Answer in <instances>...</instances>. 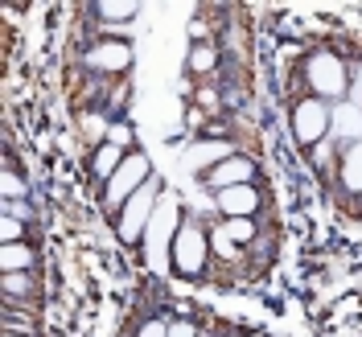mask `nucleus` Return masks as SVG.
I'll return each instance as SVG.
<instances>
[{"mask_svg":"<svg viewBox=\"0 0 362 337\" xmlns=\"http://www.w3.org/2000/svg\"><path fill=\"white\" fill-rule=\"evenodd\" d=\"M305 83L313 87V95L321 103L325 99H346L350 95V70H346V62H341L338 54L321 49V54H313L305 62Z\"/></svg>","mask_w":362,"mask_h":337,"instance_id":"nucleus-1","label":"nucleus"},{"mask_svg":"<svg viewBox=\"0 0 362 337\" xmlns=\"http://www.w3.org/2000/svg\"><path fill=\"white\" fill-rule=\"evenodd\" d=\"M157 202H160V198H157V177H148L132 198H128V202L119 206V223H115V230H119V239H124V243L144 239V230H148V223H153Z\"/></svg>","mask_w":362,"mask_h":337,"instance_id":"nucleus-2","label":"nucleus"},{"mask_svg":"<svg viewBox=\"0 0 362 337\" xmlns=\"http://www.w3.org/2000/svg\"><path fill=\"white\" fill-rule=\"evenodd\" d=\"M325 132H329V103H321V99H300L293 107V136L300 140V148L321 144Z\"/></svg>","mask_w":362,"mask_h":337,"instance_id":"nucleus-3","label":"nucleus"},{"mask_svg":"<svg viewBox=\"0 0 362 337\" xmlns=\"http://www.w3.org/2000/svg\"><path fill=\"white\" fill-rule=\"evenodd\" d=\"M206 255H210V247H206L202 226L181 223L177 239H173V268H177L181 276H198V271L206 268Z\"/></svg>","mask_w":362,"mask_h":337,"instance_id":"nucleus-4","label":"nucleus"},{"mask_svg":"<svg viewBox=\"0 0 362 337\" xmlns=\"http://www.w3.org/2000/svg\"><path fill=\"white\" fill-rule=\"evenodd\" d=\"M148 177H153V165H148V157H144V153L124 157V165L115 169V177L107 181V206H124Z\"/></svg>","mask_w":362,"mask_h":337,"instance_id":"nucleus-5","label":"nucleus"},{"mask_svg":"<svg viewBox=\"0 0 362 337\" xmlns=\"http://www.w3.org/2000/svg\"><path fill=\"white\" fill-rule=\"evenodd\" d=\"M181 230V210L173 202H157V210H153V223H148V230H144V239H148V251H153V264L160 268V251H165V243H173Z\"/></svg>","mask_w":362,"mask_h":337,"instance_id":"nucleus-6","label":"nucleus"},{"mask_svg":"<svg viewBox=\"0 0 362 337\" xmlns=\"http://www.w3.org/2000/svg\"><path fill=\"white\" fill-rule=\"evenodd\" d=\"M251 177H255V160L243 157V153H235L230 160H223V165H214L210 173H206V185L218 194V189H230V185H251Z\"/></svg>","mask_w":362,"mask_h":337,"instance_id":"nucleus-7","label":"nucleus"},{"mask_svg":"<svg viewBox=\"0 0 362 337\" xmlns=\"http://www.w3.org/2000/svg\"><path fill=\"white\" fill-rule=\"evenodd\" d=\"M214 206L223 210L226 218H251L255 206H259V194H255V185H230V189L214 194Z\"/></svg>","mask_w":362,"mask_h":337,"instance_id":"nucleus-8","label":"nucleus"},{"mask_svg":"<svg viewBox=\"0 0 362 337\" xmlns=\"http://www.w3.org/2000/svg\"><path fill=\"white\" fill-rule=\"evenodd\" d=\"M235 157V144L230 140H198L189 153H185V160L194 165V169H214V165H223V160H230Z\"/></svg>","mask_w":362,"mask_h":337,"instance_id":"nucleus-9","label":"nucleus"},{"mask_svg":"<svg viewBox=\"0 0 362 337\" xmlns=\"http://www.w3.org/2000/svg\"><path fill=\"white\" fill-rule=\"evenodd\" d=\"M132 62V49L124 42H99L87 49V66L90 70H124Z\"/></svg>","mask_w":362,"mask_h":337,"instance_id":"nucleus-10","label":"nucleus"},{"mask_svg":"<svg viewBox=\"0 0 362 337\" xmlns=\"http://www.w3.org/2000/svg\"><path fill=\"white\" fill-rule=\"evenodd\" d=\"M329 128H334V140H346V144H358L362 140V112L354 103H341V107H329Z\"/></svg>","mask_w":362,"mask_h":337,"instance_id":"nucleus-11","label":"nucleus"},{"mask_svg":"<svg viewBox=\"0 0 362 337\" xmlns=\"http://www.w3.org/2000/svg\"><path fill=\"white\" fill-rule=\"evenodd\" d=\"M341 189L350 194V198H362V140L358 144H350L346 148V157H341Z\"/></svg>","mask_w":362,"mask_h":337,"instance_id":"nucleus-12","label":"nucleus"},{"mask_svg":"<svg viewBox=\"0 0 362 337\" xmlns=\"http://www.w3.org/2000/svg\"><path fill=\"white\" fill-rule=\"evenodd\" d=\"M119 165H124V148H119V144H103V148L90 157V173L99 181H112Z\"/></svg>","mask_w":362,"mask_h":337,"instance_id":"nucleus-13","label":"nucleus"},{"mask_svg":"<svg viewBox=\"0 0 362 337\" xmlns=\"http://www.w3.org/2000/svg\"><path fill=\"white\" fill-rule=\"evenodd\" d=\"M33 264V247H25V243H4L0 251V268L4 271H25Z\"/></svg>","mask_w":362,"mask_h":337,"instance_id":"nucleus-14","label":"nucleus"},{"mask_svg":"<svg viewBox=\"0 0 362 337\" xmlns=\"http://www.w3.org/2000/svg\"><path fill=\"white\" fill-rule=\"evenodd\" d=\"M95 13H99L103 21H128L132 13H140V8H136V0H103Z\"/></svg>","mask_w":362,"mask_h":337,"instance_id":"nucleus-15","label":"nucleus"},{"mask_svg":"<svg viewBox=\"0 0 362 337\" xmlns=\"http://www.w3.org/2000/svg\"><path fill=\"white\" fill-rule=\"evenodd\" d=\"M223 235L230 239V243H239V247H243V243H251V239H255V223H251V218H226Z\"/></svg>","mask_w":362,"mask_h":337,"instance_id":"nucleus-16","label":"nucleus"},{"mask_svg":"<svg viewBox=\"0 0 362 337\" xmlns=\"http://www.w3.org/2000/svg\"><path fill=\"white\" fill-rule=\"evenodd\" d=\"M33 292V276L25 271H4V296H29Z\"/></svg>","mask_w":362,"mask_h":337,"instance_id":"nucleus-17","label":"nucleus"},{"mask_svg":"<svg viewBox=\"0 0 362 337\" xmlns=\"http://www.w3.org/2000/svg\"><path fill=\"white\" fill-rule=\"evenodd\" d=\"M214 62H218V54H214L210 45H194V49H189V70H194V74H202V70H210Z\"/></svg>","mask_w":362,"mask_h":337,"instance_id":"nucleus-18","label":"nucleus"},{"mask_svg":"<svg viewBox=\"0 0 362 337\" xmlns=\"http://www.w3.org/2000/svg\"><path fill=\"white\" fill-rule=\"evenodd\" d=\"M0 239H4V243H21V239H25V223L4 214V223H0Z\"/></svg>","mask_w":362,"mask_h":337,"instance_id":"nucleus-19","label":"nucleus"},{"mask_svg":"<svg viewBox=\"0 0 362 337\" xmlns=\"http://www.w3.org/2000/svg\"><path fill=\"white\" fill-rule=\"evenodd\" d=\"M0 185H4V198H8V202H21L25 189H29V185H25L17 173H4V181H0Z\"/></svg>","mask_w":362,"mask_h":337,"instance_id":"nucleus-20","label":"nucleus"},{"mask_svg":"<svg viewBox=\"0 0 362 337\" xmlns=\"http://www.w3.org/2000/svg\"><path fill=\"white\" fill-rule=\"evenodd\" d=\"M136 337H169V321H144Z\"/></svg>","mask_w":362,"mask_h":337,"instance_id":"nucleus-21","label":"nucleus"},{"mask_svg":"<svg viewBox=\"0 0 362 337\" xmlns=\"http://www.w3.org/2000/svg\"><path fill=\"white\" fill-rule=\"evenodd\" d=\"M350 103L362 112V58H358V70L350 74Z\"/></svg>","mask_w":362,"mask_h":337,"instance_id":"nucleus-22","label":"nucleus"},{"mask_svg":"<svg viewBox=\"0 0 362 337\" xmlns=\"http://www.w3.org/2000/svg\"><path fill=\"white\" fill-rule=\"evenodd\" d=\"M329 153H334V140H321V144H313V165H317V169H325V165H329Z\"/></svg>","mask_w":362,"mask_h":337,"instance_id":"nucleus-23","label":"nucleus"},{"mask_svg":"<svg viewBox=\"0 0 362 337\" xmlns=\"http://www.w3.org/2000/svg\"><path fill=\"white\" fill-rule=\"evenodd\" d=\"M214 251H218L223 259H230V255H239V243H230L223 230H218V235H214Z\"/></svg>","mask_w":362,"mask_h":337,"instance_id":"nucleus-24","label":"nucleus"},{"mask_svg":"<svg viewBox=\"0 0 362 337\" xmlns=\"http://www.w3.org/2000/svg\"><path fill=\"white\" fill-rule=\"evenodd\" d=\"M169 337H198V325L194 321H173L169 325Z\"/></svg>","mask_w":362,"mask_h":337,"instance_id":"nucleus-25","label":"nucleus"},{"mask_svg":"<svg viewBox=\"0 0 362 337\" xmlns=\"http://www.w3.org/2000/svg\"><path fill=\"white\" fill-rule=\"evenodd\" d=\"M4 214H8V218H21V223H29V218H33V210H29L25 202H8V206H4Z\"/></svg>","mask_w":362,"mask_h":337,"instance_id":"nucleus-26","label":"nucleus"},{"mask_svg":"<svg viewBox=\"0 0 362 337\" xmlns=\"http://www.w3.org/2000/svg\"><path fill=\"white\" fill-rule=\"evenodd\" d=\"M112 144L124 148V144H128V128H112Z\"/></svg>","mask_w":362,"mask_h":337,"instance_id":"nucleus-27","label":"nucleus"},{"mask_svg":"<svg viewBox=\"0 0 362 337\" xmlns=\"http://www.w3.org/2000/svg\"><path fill=\"white\" fill-rule=\"evenodd\" d=\"M4 337H25V333H8V329H4Z\"/></svg>","mask_w":362,"mask_h":337,"instance_id":"nucleus-28","label":"nucleus"},{"mask_svg":"<svg viewBox=\"0 0 362 337\" xmlns=\"http://www.w3.org/2000/svg\"><path fill=\"white\" fill-rule=\"evenodd\" d=\"M198 337H210V333H198Z\"/></svg>","mask_w":362,"mask_h":337,"instance_id":"nucleus-29","label":"nucleus"},{"mask_svg":"<svg viewBox=\"0 0 362 337\" xmlns=\"http://www.w3.org/2000/svg\"><path fill=\"white\" fill-rule=\"evenodd\" d=\"M230 337H239V333H230Z\"/></svg>","mask_w":362,"mask_h":337,"instance_id":"nucleus-30","label":"nucleus"}]
</instances>
